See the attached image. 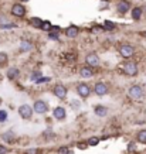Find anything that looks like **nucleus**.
Listing matches in <instances>:
<instances>
[{
    "instance_id": "1",
    "label": "nucleus",
    "mask_w": 146,
    "mask_h": 154,
    "mask_svg": "<svg viewBox=\"0 0 146 154\" xmlns=\"http://www.w3.org/2000/svg\"><path fill=\"white\" fill-rule=\"evenodd\" d=\"M123 72L128 75V76H136L139 69H138V64L135 61H126L125 64L122 65Z\"/></svg>"
},
{
    "instance_id": "2",
    "label": "nucleus",
    "mask_w": 146,
    "mask_h": 154,
    "mask_svg": "<svg viewBox=\"0 0 146 154\" xmlns=\"http://www.w3.org/2000/svg\"><path fill=\"white\" fill-rule=\"evenodd\" d=\"M118 52L119 55L122 57V58H131V57L135 55V48L131 45V44H121L118 47Z\"/></svg>"
},
{
    "instance_id": "3",
    "label": "nucleus",
    "mask_w": 146,
    "mask_h": 154,
    "mask_svg": "<svg viewBox=\"0 0 146 154\" xmlns=\"http://www.w3.org/2000/svg\"><path fill=\"white\" fill-rule=\"evenodd\" d=\"M128 95L129 98H132L133 100H139V99L143 98V89L139 85H132L131 88L128 89Z\"/></svg>"
},
{
    "instance_id": "4",
    "label": "nucleus",
    "mask_w": 146,
    "mask_h": 154,
    "mask_svg": "<svg viewBox=\"0 0 146 154\" xmlns=\"http://www.w3.org/2000/svg\"><path fill=\"white\" fill-rule=\"evenodd\" d=\"M52 94L54 96L58 99H61V100H65L67 99V95H68V89L61 84H57L54 85V88H52Z\"/></svg>"
},
{
    "instance_id": "5",
    "label": "nucleus",
    "mask_w": 146,
    "mask_h": 154,
    "mask_svg": "<svg viewBox=\"0 0 146 154\" xmlns=\"http://www.w3.org/2000/svg\"><path fill=\"white\" fill-rule=\"evenodd\" d=\"M85 64L91 68H97L101 64V60H99V57L97 55V52H88L87 55H85Z\"/></svg>"
},
{
    "instance_id": "6",
    "label": "nucleus",
    "mask_w": 146,
    "mask_h": 154,
    "mask_svg": "<svg viewBox=\"0 0 146 154\" xmlns=\"http://www.w3.org/2000/svg\"><path fill=\"white\" fill-rule=\"evenodd\" d=\"M33 113H34V110L30 105H21V106L19 107V115L24 120H30V119L33 117Z\"/></svg>"
},
{
    "instance_id": "7",
    "label": "nucleus",
    "mask_w": 146,
    "mask_h": 154,
    "mask_svg": "<svg viewBox=\"0 0 146 154\" xmlns=\"http://www.w3.org/2000/svg\"><path fill=\"white\" fill-rule=\"evenodd\" d=\"M33 110L37 113V115H44V113L48 112V103L46 102V100L38 99V100H36V102H34Z\"/></svg>"
},
{
    "instance_id": "8",
    "label": "nucleus",
    "mask_w": 146,
    "mask_h": 154,
    "mask_svg": "<svg viewBox=\"0 0 146 154\" xmlns=\"http://www.w3.org/2000/svg\"><path fill=\"white\" fill-rule=\"evenodd\" d=\"M26 13H27V9L21 3H16V5L11 6V14L14 17H24Z\"/></svg>"
},
{
    "instance_id": "9",
    "label": "nucleus",
    "mask_w": 146,
    "mask_h": 154,
    "mask_svg": "<svg viewBox=\"0 0 146 154\" xmlns=\"http://www.w3.org/2000/svg\"><path fill=\"white\" fill-rule=\"evenodd\" d=\"M109 92L108 89V85L105 84V82H97L94 85V94L98 95V96H105V95Z\"/></svg>"
},
{
    "instance_id": "10",
    "label": "nucleus",
    "mask_w": 146,
    "mask_h": 154,
    "mask_svg": "<svg viewBox=\"0 0 146 154\" xmlns=\"http://www.w3.org/2000/svg\"><path fill=\"white\" fill-rule=\"evenodd\" d=\"M77 94L80 95L82 99L88 98L91 95V86L87 84H78L77 85Z\"/></svg>"
},
{
    "instance_id": "11",
    "label": "nucleus",
    "mask_w": 146,
    "mask_h": 154,
    "mask_svg": "<svg viewBox=\"0 0 146 154\" xmlns=\"http://www.w3.org/2000/svg\"><path fill=\"white\" fill-rule=\"evenodd\" d=\"M67 116V112H65V109L62 106H57L54 110H52V117L54 119H57V120H64Z\"/></svg>"
},
{
    "instance_id": "12",
    "label": "nucleus",
    "mask_w": 146,
    "mask_h": 154,
    "mask_svg": "<svg viewBox=\"0 0 146 154\" xmlns=\"http://www.w3.org/2000/svg\"><path fill=\"white\" fill-rule=\"evenodd\" d=\"M92 75H94V71H92V68L88 65L82 66L80 69V76L84 78V79H90V78H92Z\"/></svg>"
},
{
    "instance_id": "13",
    "label": "nucleus",
    "mask_w": 146,
    "mask_h": 154,
    "mask_svg": "<svg viewBox=\"0 0 146 154\" xmlns=\"http://www.w3.org/2000/svg\"><path fill=\"white\" fill-rule=\"evenodd\" d=\"M78 34H80V27L78 26H70V27H67L65 35L68 38H75V37H78Z\"/></svg>"
},
{
    "instance_id": "14",
    "label": "nucleus",
    "mask_w": 146,
    "mask_h": 154,
    "mask_svg": "<svg viewBox=\"0 0 146 154\" xmlns=\"http://www.w3.org/2000/svg\"><path fill=\"white\" fill-rule=\"evenodd\" d=\"M129 9H131V5H129V2H126V0H119L118 5H116V10L121 14H125L126 11H129Z\"/></svg>"
},
{
    "instance_id": "15",
    "label": "nucleus",
    "mask_w": 146,
    "mask_h": 154,
    "mask_svg": "<svg viewBox=\"0 0 146 154\" xmlns=\"http://www.w3.org/2000/svg\"><path fill=\"white\" fill-rule=\"evenodd\" d=\"M94 113L98 117H105L106 115H108V107L102 106V105H98V106L94 107Z\"/></svg>"
},
{
    "instance_id": "16",
    "label": "nucleus",
    "mask_w": 146,
    "mask_h": 154,
    "mask_svg": "<svg viewBox=\"0 0 146 154\" xmlns=\"http://www.w3.org/2000/svg\"><path fill=\"white\" fill-rule=\"evenodd\" d=\"M142 13H143V10H142V7H133L132 10H131V16H132V19L135 20V21H138V20L142 17Z\"/></svg>"
},
{
    "instance_id": "17",
    "label": "nucleus",
    "mask_w": 146,
    "mask_h": 154,
    "mask_svg": "<svg viewBox=\"0 0 146 154\" xmlns=\"http://www.w3.org/2000/svg\"><path fill=\"white\" fill-rule=\"evenodd\" d=\"M28 23H30V26L34 28H41L43 26V20L38 19V17H31V19L28 20Z\"/></svg>"
},
{
    "instance_id": "18",
    "label": "nucleus",
    "mask_w": 146,
    "mask_h": 154,
    "mask_svg": "<svg viewBox=\"0 0 146 154\" xmlns=\"http://www.w3.org/2000/svg\"><path fill=\"white\" fill-rule=\"evenodd\" d=\"M20 75V71L17 69V68H10L9 71H7V78L9 79H17Z\"/></svg>"
},
{
    "instance_id": "19",
    "label": "nucleus",
    "mask_w": 146,
    "mask_h": 154,
    "mask_svg": "<svg viewBox=\"0 0 146 154\" xmlns=\"http://www.w3.org/2000/svg\"><path fill=\"white\" fill-rule=\"evenodd\" d=\"M33 48V44L30 41H21L20 42V51L21 52H26V51H30Z\"/></svg>"
},
{
    "instance_id": "20",
    "label": "nucleus",
    "mask_w": 146,
    "mask_h": 154,
    "mask_svg": "<svg viewBox=\"0 0 146 154\" xmlns=\"http://www.w3.org/2000/svg\"><path fill=\"white\" fill-rule=\"evenodd\" d=\"M136 140L139 141V143H142V144H146V129H143V130H141V131H138Z\"/></svg>"
},
{
    "instance_id": "21",
    "label": "nucleus",
    "mask_w": 146,
    "mask_h": 154,
    "mask_svg": "<svg viewBox=\"0 0 146 154\" xmlns=\"http://www.w3.org/2000/svg\"><path fill=\"white\" fill-rule=\"evenodd\" d=\"M0 27H11V24L9 23V19L5 14H0Z\"/></svg>"
},
{
    "instance_id": "22",
    "label": "nucleus",
    "mask_w": 146,
    "mask_h": 154,
    "mask_svg": "<svg viewBox=\"0 0 146 154\" xmlns=\"http://www.w3.org/2000/svg\"><path fill=\"white\" fill-rule=\"evenodd\" d=\"M7 61H9V57L6 54L5 51H0V66H3L7 64Z\"/></svg>"
},
{
    "instance_id": "23",
    "label": "nucleus",
    "mask_w": 146,
    "mask_h": 154,
    "mask_svg": "<svg viewBox=\"0 0 146 154\" xmlns=\"http://www.w3.org/2000/svg\"><path fill=\"white\" fill-rule=\"evenodd\" d=\"M13 137H14V133H13V131H6L5 134H3V140H5V141H9V143H10V141L13 140Z\"/></svg>"
},
{
    "instance_id": "24",
    "label": "nucleus",
    "mask_w": 146,
    "mask_h": 154,
    "mask_svg": "<svg viewBox=\"0 0 146 154\" xmlns=\"http://www.w3.org/2000/svg\"><path fill=\"white\" fill-rule=\"evenodd\" d=\"M98 143H99L98 137H90V139L87 140V146H92V147H94V146H97Z\"/></svg>"
},
{
    "instance_id": "25",
    "label": "nucleus",
    "mask_w": 146,
    "mask_h": 154,
    "mask_svg": "<svg viewBox=\"0 0 146 154\" xmlns=\"http://www.w3.org/2000/svg\"><path fill=\"white\" fill-rule=\"evenodd\" d=\"M102 27H104V30H109V31H111V30L115 28V24H113L112 21L106 20V21H104V26H102Z\"/></svg>"
},
{
    "instance_id": "26",
    "label": "nucleus",
    "mask_w": 146,
    "mask_h": 154,
    "mask_svg": "<svg viewBox=\"0 0 146 154\" xmlns=\"http://www.w3.org/2000/svg\"><path fill=\"white\" fill-rule=\"evenodd\" d=\"M51 23H50V21H43V26H41V30H44V31H50V30H51Z\"/></svg>"
},
{
    "instance_id": "27",
    "label": "nucleus",
    "mask_w": 146,
    "mask_h": 154,
    "mask_svg": "<svg viewBox=\"0 0 146 154\" xmlns=\"http://www.w3.org/2000/svg\"><path fill=\"white\" fill-rule=\"evenodd\" d=\"M70 149L67 147V146H61L60 149H58V154H70Z\"/></svg>"
},
{
    "instance_id": "28",
    "label": "nucleus",
    "mask_w": 146,
    "mask_h": 154,
    "mask_svg": "<svg viewBox=\"0 0 146 154\" xmlns=\"http://www.w3.org/2000/svg\"><path fill=\"white\" fill-rule=\"evenodd\" d=\"M94 34H99L104 31V27H99V26H95V27H92V30H91Z\"/></svg>"
},
{
    "instance_id": "29",
    "label": "nucleus",
    "mask_w": 146,
    "mask_h": 154,
    "mask_svg": "<svg viewBox=\"0 0 146 154\" xmlns=\"http://www.w3.org/2000/svg\"><path fill=\"white\" fill-rule=\"evenodd\" d=\"M24 154H40V150L38 149H27L24 151Z\"/></svg>"
},
{
    "instance_id": "30",
    "label": "nucleus",
    "mask_w": 146,
    "mask_h": 154,
    "mask_svg": "<svg viewBox=\"0 0 146 154\" xmlns=\"http://www.w3.org/2000/svg\"><path fill=\"white\" fill-rule=\"evenodd\" d=\"M60 30H61V28L58 27V26H52L51 30H50L48 33H57V34H60Z\"/></svg>"
},
{
    "instance_id": "31",
    "label": "nucleus",
    "mask_w": 146,
    "mask_h": 154,
    "mask_svg": "<svg viewBox=\"0 0 146 154\" xmlns=\"http://www.w3.org/2000/svg\"><path fill=\"white\" fill-rule=\"evenodd\" d=\"M43 82H50V78H46V76H41L40 79L36 81V84H43Z\"/></svg>"
},
{
    "instance_id": "32",
    "label": "nucleus",
    "mask_w": 146,
    "mask_h": 154,
    "mask_svg": "<svg viewBox=\"0 0 146 154\" xmlns=\"http://www.w3.org/2000/svg\"><path fill=\"white\" fill-rule=\"evenodd\" d=\"M6 117H7V113L5 110H0V122H5Z\"/></svg>"
},
{
    "instance_id": "33",
    "label": "nucleus",
    "mask_w": 146,
    "mask_h": 154,
    "mask_svg": "<svg viewBox=\"0 0 146 154\" xmlns=\"http://www.w3.org/2000/svg\"><path fill=\"white\" fill-rule=\"evenodd\" d=\"M0 154H9V150L5 146H0Z\"/></svg>"
},
{
    "instance_id": "34",
    "label": "nucleus",
    "mask_w": 146,
    "mask_h": 154,
    "mask_svg": "<svg viewBox=\"0 0 146 154\" xmlns=\"http://www.w3.org/2000/svg\"><path fill=\"white\" fill-rule=\"evenodd\" d=\"M135 143H129V147H128V151H135Z\"/></svg>"
},
{
    "instance_id": "35",
    "label": "nucleus",
    "mask_w": 146,
    "mask_h": 154,
    "mask_svg": "<svg viewBox=\"0 0 146 154\" xmlns=\"http://www.w3.org/2000/svg\"><path fill=\"white\" fill-rule=\"evenodd\" d=\"M78 147H80V149H85V144L84 143H78Z\"/></svg>"
},
{
    "instance_id": "36",
    "label": "nucleus",
    "mask_w": 146,
    "mask_h": 154,
    "mask_svg": "<svg viewBox=\"0 0 146 154\" xmlns=\"http://www.w3.org/2000/svg\"><path fill=\"white\" fill-rule=\"evenodd\" d=\"M142 34H143V35H145V37H146V31H143V33H142Z\"/></svg>"
},
{
    "instance_id": "37",
    "label": "nucleus",
    "mask_w": 146,
    "mask_h": 154,
    "mask_svg": "<svg viewBox=\"0 0 146 154\" xmlns=\"http://www.w3.org/2000/svg\"><path fill=\"white\" fill-rule=\"evenodd\" d=\"M101 2H111V0H101Z\"/></svg>"
},
{
    "instance_id": "38",
    "label": "nucleus",
    "mask_w": 146,
    "mask_h": 154,
    "mask_svg": "<svg viewBox=\"0 0 146 154\" xmlns=\"http://www.w3.org/2000/svg\"><path fill=\"white\" fill-rule=\"evenodd\" d=\"M23 2H28V0H23Z\"/></svg>"
}]
</instances>
